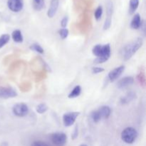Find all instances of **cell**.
I'll list each match as a JSON object with an SVG mask.
<instances>
[{
    "instance_id": "6da1fadb",
    "label": "cell",
    "mask_w": 146,
    "mask_h": 146,
    "mask_svg": "<svg viewBox=\"0 0 146 146\" xmlns=\"http://www.w3.org/2000/svg\"><path fill=\"white\" fill-rule=\"evenodd\" d=\"M92 53L96 56V58L94 60V63L103 64L108 61L111 56V46L109 44L104 45L97 44L93 48Z\"/></svg>"
},
{
    "instance_id": "7a4b0ae2",
    "label": "cell",
    "mask_w": 146,
    "mask_h": 146,
    "mask_svg": "<svg viewBox=\"0 0 146 146\" xmlns=\"http://www.w3.org/2000/svg\"><path fill=\"white\" fill-rule=\"evenodd\" d=\"M143 43V39L141 38H137L133 41L128 43L121 50V56L125 61L130 59L142 46Z\"/></svg>"
},
{
    "instance_id": "3957f363",
    "label": "cell",
    "mask_w": 146,
    "mask_h": 146,
    "mask_svg": "<svg viewBox=\"0 0 146 146\" xmlns=\"http://www.w3.org/2000/svg\"><path fill=\"white\" fill-rule=\"evenodd\" d=\"M137 137H138V132L135 128L132 127H128L125 128L121 133V139L127 144L133 143Z\"/></svg>"
},
{
    "instance_id": "277c9868",
    "label": "cell",
    "mask_w": 146,
    "mask_h": 146,
    "mask_svg": "<svg viewBox=\"0 0 146 146\" xmlns=\"http://www.w3.org/2000/svg\"><path fill=\"white\" fill-rule=\"evenodd\" d=\"M12 111L14 115H17V117H24L28 114L29 107L24 103H19L14 106Z\"/></svg>"
},
{
    "instance_id": "5b68a950",
    "label": "cell",
    "mask_w": 146,
    "mask_h": 146,
    "mask_svg": "<svg viewBox=\"0 0 146 146\" xmlns=\"http://www.w3.org/2000/svg\"><path fill=\"white\" fill-rule=\"evenodd\" d=\"M51 141L56 146H64L66 143L67 136L64 133H55L51 135Z\"/></svg>"
},
{
    "instance_id": "8992f818",
    "label": "cell",
    "mask_w": 146,
    "mask_h": 146,
    "mask_svg": "<svg viewBox=\"0 0 146 146\" xmlns=\"http://www.w3.org/2000/svg\"><path fill=\"white\" fill-rule=\"evenodd\" d=\"M79 114V112H69L64 114L63 115V123H64V125L66 127H69L74 125Z\"/></svg>"
},
{
    "instance_id": "52a82bcc",
    "label": "cell",
    "mask_w": 146,
    "mask_h": 146,
    "mask_svg": "<svg viewBox=\"0 0 146 146\" xmlns=\"http://www.w3.org/2000/svg\"><path fill=\"white\" fill-rule=\"evenodd\" d=\"M17 96V93L11 87L0 86V98H11Z\"/></svg>"
},
{
    "instance_id": "ba28073f",
    "label": "cell",
    "mask_w": 146,
    "mask_h": 146,
    "mask_svg": "<svg viewBox=\"0 0 146 146\" xmlns=\"http://www.w3.org/2000/svg\"><path fill=\"white\" fill-rule=\"evenodd\" d=\"M107 17L106 18L105 22L104 25V29L107 30L110 28L112 22V15H113V3L111 1H108L107 2Z\"/></svg>"
},
{
    "instance_id": "9c48e42d",
    "label": "cell",
    "mask_w": 146,
    "mask_h": 146,
    "mask_svg": "<svg viewBox=\"0 0 146 146\" xmlns=\"http://www.w3.org/2000/svg\"><path fill=\"white\" fill-rule=\"evenodd\" d=\"M7 6L13 12H19L24 7V0H8Z\"/></svg>"
},
{
    "instance_id": "30bf717a",
    "label": "cell",
    "mask_w": 146,
    "mask_h": 146,
    "mask_svg": "<svg viewBox=\"0 0 146 146\" xmlns=\"http://www.w3.org/2000/svg\"><path fill=\"white\" fill-rule=\"evenodd\" d=\"M124 71H125V66H118L117 68H115L114 69L111 70L108 75V79L111 82H113L121 76V74L124 72Z\"/></svg>"
},
{
    "instance_id": "8fae6325",
    "label": "cell",
    "mask_w": 146,
    "mask_h": 146,
    "mask_svg": "<svg viewBox=\"0 0 146 146\" xmlns=\"http://www.w3.org/2000/svg\"><path fill=\"white\" fill-rule=\"evenodd\" d=\"M59 6V0H51L50 7L47 11V16L49 18H53L56 14Z\"/></svg>"
},
{
    "instance_id": "7c38bea8",
    "label": "cell",
    "mask_w": 146,
    "mask_h": 146,
    "mask_svg": "<svg viewBox=\"0 0 146 146\" xmlns=\"http://www.w3.org/2000/svg\"><path fill=\"white\" fill-rule=\"evenodd\" d=\"M134 82V78L132 76H125L124 78H121V80H119L117 84V87L120 89H122V88H125L126 87L129 86L131 84H133Z\"/></svg>"
},
{
    "instance_id": "4fadbf2b",
    "label": "cell",
    "mask_w": 146,
    "mask_h": 146,
    "mask_svg": "<svg viewBox=\"0 0 146 146\" xmlns=\"http://www.w3.org/2000/svg\"><path fill=\"white\" fill-rule=\"evenodd\" d=\"M98 113H99L101 117V119L104 118V119H107V118H109L110 115L111 113V110L109 106H104L100 107L98 109Z\"/></svg>"
},
{
    "instance_id": "5bb4252c",
    "label": "cell",
    "mask_w": 146,
    "mask_h": 146,
    "mask_svg": "<svg viewBox=\"0 0 146 146\" xmlns=\"http://www.w3.org/2000/svg\"><path fill=\"white\" fill-rule=\"evenodd\" d=\"M141 18L139 14H136L133 17L131 22V27L133 29H138L141 27Z\"/></svg>"
},
{
    "instance_id": "9a60e30c",
    "label": "cell",
    "mask_w": 146,
    "mask_h": 146,
    "mask_svg": "<svg viewBox=\"0 0 146 146\" xmlns=\"http://www.w3.org/2000/svg\"><path fill=\"white\" fill-rule=\"evenodd\" d=\"M135 94L134 92H130L128 93L125 96H124L123 97H122L121 99V104L124 105V104H127L128 103H130L131 101H132L133 100H134L135 98Z\"/></svg>"
},
{
    "instance_id": "2e32d148",
    "label": "cell",
    "mask_w": 146,
    "mask_h": 146,
    "mask_svg": "<svg viewBox=\"0 0 146 146\" xmlns=\"http://www.w3.org/2000/svg\"><path fill=\"white\" fill-rule=\"evenodd\" d=\"M11 36H12L13 40L17 43H21L23 41V40H24L21 31L19 29H17L13 31Z\"/></svg>"
},
{
    "instance_id": "e0dca14e",
    "label": "cell",
    "mask_w": 146,
    "mask_h": 146,
    "mask_svg": "<svg viewBox=\"0 0 146 146\" xmlns=\"http://www.w3.org/2000/svg\"><path fill=\"white\" fill-rule=\"evenodd\" d=\"M81 93V87L80 86H76L74 89L70 92L68 97L69 98H75L79 96Z\"/></svg>"
},
{
    "instance_id": "ac0fdd59",
    "label": "cell",
    "mask_w": 146,
    "mask_h": 146,
    "mask_svg": "<svg viewBox=\"0 0 146 146\" xmlns=\"http://www.w3.org/2000/svg\"><path fill=\"white\" fill-rule=\"evenodd\" d=\"M137 78H138V81L139 84H141V86H142L144 88L145 86V71L143 69H140L138 76H137Z\"/></svg>"
},
{
    "instance_id": "d6986e66",
    "label": "cell",
    "mask_w": 146,
    "mask_h": 146,
    "mask_svg": "<svg viewBox=\"0 0 146 146\" xmlns=\"http://www.w3.org/2000/svg\"><path fill=\"white\" fill-rule=\"evenodd\" d=\"M139 5V0H130L129 4V13L130 14H133Z\"/></svg>"
},
{
    "instance_id": "ffe728a7",
    "label": "cell",
    "mask_w": 146,
    "mask_h": 146,
    "mask_svg": "<svg viewBox=\"0 0 146 146\" xmlns=\"http://www.w3.org/2000/svg\"><path fill=\"white\" fill-rule=\"evenodd\" d=\"M9 39L10 36L9 35V34H2V35L0 36V48H1L3 46H4L9 41Z\"/></svg>"
},
{
    "instance_id": "44dd1931",
    "label": "cell",
    "mask_w": 146,
    "mask_h": 146,
    "mask_svg": "<svg viewBox=\"0 0 146 146\" xmlns=\"http://www.w3.org/2000/svg\"><path fill=\"white\" fill-rule=\"evenodd\" d=\"M44 0H34V7L37 11H40L44 7Z\"/></svg>"
},
{
    "instance_id": "7402d4cb",
    "label": "cell",
    "mask_w": 146,
    "mask_h": 146,
    "mask_svg": "<svg viewBox=\"0 0 146 146\" xmlns=\"http://www.w3.org/2000/svg\"><path fill=\"white\" fill-rule=\"evenodd\" d=\"M36 112L39 114H43L45 112H46L48 110V106L46 104H40L36 106Z\"/></svg>"
},
{
    "instance_id": "603a6c76",
    "label": "cell",
    "mask_w": 146,
    "mask_h": 146,
    "mask_svg": "<svg viewBox=\"0 0 146 146\" xmlns=\"http://www.w3.org/2000/svg\"><path fill=\"white\" fill-rule=\"evenodd\" d=\"M29 48L31 50H32V51H36V52H38V53H39V54H44V48H43L42 47H41V46H40L38 44H31V45L30 46Z\"/></svg>"
},
{
    "instance_id": "cb8c5ba5",
    "label": "cell",
    "mask_w": 146,
    "mask_h": 146,
    "mask_svg": "<svg viewBox=\"0 0 146 146\" xmlns=\"http://www.w3.org/2000/svg\"><path fill=\"white\" fill-rule=\"evenodd\" d=\"M91 118L94 123H98L101 120V117L98 113V110L94 111L91 113Z\"/></svg>"
},
{
    "instance_id": "d4e9b609",
    "label": "cell",
    "mask_w": 146,
    "mask_h": 146,
    "mask_svg": "<svg viewBox=\"0 0 146 146\" xmlns=\"http://www.w3.org/2000/svg\"><path fill=\"white\" fill-rule=\"evenodd\" d=\"M103 14V7L101 6H98L94 12V17L96 20H99L101 18Z\"/></svg>"
},
{
    "instance_id": "484cf974",
    "label": "cell",
    "mask_w": 146,
    "mask_h": 146,
    "mask_svg": "<svg viewBox=\"0 0 146 146\" xmlns=\"http://www.w3.org/2000/svg\"><path fill=\"white\" fill-rule=\"evenodd\" d=\"M58 33H59V35L60 36H61V38H62V39H65V38H66L67 37H68L69 31H68V30L67 29L63 28L59 30Z\"/></svg>"
},
{
    "instance_id": "4316f807",
    "label": "cell",
    "mask_w": 146,
    "mask_h": 146,
    "mask_svg": "<svg viewBox=\"0 0 146 146\" xmlns=\"http://www.w3.org/2000/svg\"><path fill=\"white\" fill-rule=\"evenodd\" d=\"M104 68H101V67H94L92 68V73L93 74H99V73L104 72Z\"/></svg>"
},
{
    "instance_id": "83f0119b",
    "label": "cell",
    "mask_w": 146,
    "mask_h": 146,
    "mask_svg": "<svg viewBox=\"0 0 146 146\" xmlns=\"http://www.w3.org/2000/svg\"><path fill=\"white\" fill-rule=\"evenodd\" d=\"M68 17H64V18L62 19V20L61 21V25L62 27V28H66L67 26V24H68Z\"/></svg>"
},
{
    "instance_id": "f1b7e54d",
    "label": "cell",
    "mask_w": 146,
    "mask_h": 146,
    "mask_svg": "<svg viewBox=\"0 0 146 146\" xmlns=\"http://www.w3.org/2000/svg\"><path fill=\"white\" fill-rule=\"evenodd\" d=\"M31 146H48L46 143L43 141H34Z\"/></svg>"
},
{
    "instance_id": "f546056e",
    "label": "cell",
    "mask_w": 146,
    "mask_h": 146,
    "mask_svg": "<svg viewBox=\"0 0 146 146\" xmlns=\"http://www.w3.org/2000/svg\"><path fill=\"white\" fill-rule=\"evenodd\" d=\"M78 126H76L75 128H74V132H73L72 133V138L73 139H76V138L78 137Z\"/></svg>"
},
{
    "instance_id": "4dcf8cb0",
    "label": "cell",
    "mask_w": 146,
    "mask_h": 146,
    "mask_svg": "<svg viewBox=\"0 0 146 146\" xmlns=\"http://www.w3.org/2000/svg\"><path fill=\"white\" fill-rule=\"evenodd\" d=\"M80 146H87V145H85V144H82V145H81Z\"/></svg>"
}]
</instances>
